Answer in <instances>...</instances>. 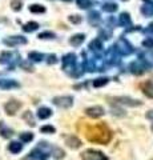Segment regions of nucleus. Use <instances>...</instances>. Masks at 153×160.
I'll use <instances>...</instances> for the list:
<instances>
[{
	"label": "nucleus",
	"instance_id": "f257e3e1",
	"mask_svg": "<svg viewBox=\"0 0 153 160\" xmlns=\"http://www.w3.org/2000/svg\"><path fill=\"white\" fill-rule=\"evenodd\" d=\"M85 136L92 143L108 144L112 139V132L105 124H97V126H89L87 128Z\"/></svg>",
	"mask_w": 153,
	"mask_h": 160
},
{
	"label": "nucleus",
	"instance_id": "f03ea898",
	"mask_svg": "<svg viewBox=\"0 0 153 160\" xmlns=\"http://www.w3.org/2000/svg\"><path fill=\"white\" fill-rule=\"evenodd\" d=\"M107 100H109V103L122 104V106H129V107H139V106H141L140 100H135V99L128 98V96H115V98L108 96Z\"/></svg>",
	"mask_w": 153,
	"mask_h": 160
},
{
	"label": "nucleus",
	"instance_id": "7ed1b4c3",
	"mask_svg": "<svg viewBox=\"0 0 153 160\" xmlns=\"http://www.w3.org/2000/svg\"><path fill=\"white\" fill-rule=\"evenodd\" d=\"M81 159L83 160H108L103 152L96 151V149H87L81 153Z\"/></svg>",
	"mask_w": 153,
	"mask_h": 160
},
{
	"label": "nucleus",
	"instance_id": "20e7f679",
	"mask_svg": "<svg viewBox=\"0 0 153 160\" xmlns=\"http://www.w3.org/2000/svg\"><path fill=\"white\" fill-rule=\"evenodd\" d=\"M53 104L60 108H69L73 104L72 96H56L53 98Z\"/></svg>",
	"mask_w": 153,
	"mask_h": 160
},
{
	"label": "nucleus",
	"instance_id": "39448f33",
	"mask_svg": "<svg viewBox=\"0 0 153 160\" xmlns=\"http://www.w3.org/2000/svg\"><path fill=\"white\" fill-rule=\"evenodd\" d=\"M22 107V103L20 102H17V100H9V102L4 106V109H6V112L8 113V115H15L17 112V109Z\"/></svg>",
	"mask_w": 153,
	"mask_h": 160
},
{
	"label": "nucleus",
	"instance_id": "423d86ee",
	"mask_svg": "<svg viewBox=\"0 0 153 160\" xmlns=\"http://www.w3.org/2000/svg\"><path fill=\"white\" fill-rule=\"evenodd\" d=\"M85 113H87L89 118L96 119V118H100V116H103V115H104V108L100 107V106H93V107L87 108V109H85Z\"/></svg>",
	"mask_w": 153,
	"mask_h": 160
},
{
	"label": "nucleus",
	"instance_id": "0eeeda50",
	"mask_svg": "<svg viewBox=\"0 0 153 160\" xmlns=\"http://www.w3.org/2000/svg\"><path fill=\"white\" fill-rule=\"evenodd\" d=\"M65 144L72 149H76L81 146V140L76 136H65Z\"/></svg>",
	"mask_w": 153,
	"mask_h": 160
},
{
	"label": "nucleus",
	"instance_id": "6e6552de",
	"mask_svg": "<svg viewBox=\"0 0 153 160\" xmlns=\"http://www.w3.org/2000/svg\"><path fill=\"white\" fill-rule=\"evenodd\" d=\"M4 43L8 44V46H15V44H26L27 39L23 38V36H12V38H8V39L4 40Z\"/></svg>",
	"mask_w": 153,
	"mask_h": 160
},
{
	"label": "nucleus",
	"instance_id": "1a4fd4ad",
	"mask_svg": "<svg viewBox=\"0 0 153 160\" xmlns=\"http://www.w3.org/2000/svg\"><path fill=\"white\" fill-rule=\"evenodd\" d=\"M13 87H19V84L13 80H9V79H0V88L3 89H9V88H13Z\"/></svg>",
	"mask_w": 153,
	"mask_h": 160
},
{
	"label": "nucleus",
	"instance_id": "9d476101",
	"mask_svg": "<svg viewBox=\"0 0 153 160\" xmlns=\"http://www.w3.org/2000/svg\"><path fill=\"white\" fill-rule=\"evenodd\" d=\"M8 149H9V152H12V153H19V152H22V149H23V144L20 142H11L8 146Z\"/></svg>",
	"mask_w": 153,
	"mask_h": 160
},
{
	"label": "nucleus",
	"instance_id": "9b49d317",
	"mask_svg": "<svg viewBox=\"0 0 153 160\" xmlns=\"http://www.w3.org/2000/svg\"><path fill=\"white\" fill-rule=\"evenodd\" d=\"M52 115V111L49 108H47V107H41V108H39V111H37V116H39V119H48L49 116Z\"/></svg>",
	"mask_w": 153,
	"mask_h": 160
},
{
	"label": "nucleus",
	"instance_id": "f8f14e48",
	"mask_svg": "<svg viewBox=\"0 0 153 160\" xmlns=\"http://www.w3.org/2000/svg\"><path fill=\"white\" fill-rule=\"evenodd\" d=\"M84 35L83 33H77V35H75V36H72L71 39H69V43L72 44V46H80V44L84 42Z\"/></svg>",
	"mask_w": 153,
	"mask_h": 160
},
{
	"label": "nucleus",
	"instance_id": "ddd939ff",
	"mask_svg": "<svg viewBox=\"0 0 153 160\" xmlns=\"http://www.w3.org/2000/svg\"><path fill=\"white\" fill-rule=\"evenodd\" d=\"M23 119L26 120V122L29 124L31 127H35V119H33V116H32V112L31 111H26L24 112V115H23Z\"/></svg>",
	"mask_w": 153,
	"mask_h": 160
},
{
	"label": "nucleus",
	"instance_id": "4468645a",
	"mask_svg": "<svg viewBox=\"0 0 153 160\" xmlns=\"http://www.w3.org/2000/svg\"><path fill=\"white\" fill-rule=\"evenodd\" d=\"M37 28H39V24L36 22H29L23 27V29L26 32H32V31H35V29H37Z\"/></svg>",
	"mask_w": 153,
	"mask_h": 160
},
{
	"label": "nucleus",
	"instance_id": "2eb2a0df",
	"mask_svg": "<svg viewBox=\"0 0 153 160\" xmlns=\"http://www.w3.org/2000/svg\"><path fill=\"white\" fill-rule=\"evenodd\" d=\"M142 89H144V92L148 95V96H153V84L151 82H148L145 84H142Z\"/></svg>",
	"mask_w": 153,
	"mask_h": 160
},
{
	"label": "nucleus",
	"instance_id": "dca6fc26",
	"mask_svg": "<svg viewBox=\"0 0 153 160\" xmlns=\"http://www.w3.org/2000/svg\"><path fill=\"white\" fill-rule=\"evenodd\" d=\"M107 83H108V79H107V78H98V79H96V80H93V87L98 88V87L105 86Z\"/></svg>",
	"mask_w": 153,
	"mask_h": 160
},
{
	"label": "nucleus",
	"instance_id": "f3484780",
	"mask_svg": "<svg viewBox=\"0 0 153 160\" xmlns=\"http://www.w3.org/2000/svg\"><path fill=\"white\" fill-rule=\"evenodd\" d=\"M32 139H33V133L31 132H23L20 135V140L24 143H29V142H32Z\"/></svg>",
	"mask_w": 153,
	"mask_h": 160
},
{
	"label": "nucleus",
	"instance_id": "a211bd4d",
	"mask_svg": "<svg viewBox=\"0 0 153 160\" xmlns=\"http://www.w3.org/2000/svg\"><path fill=\"white\" fill-rule=\"evenodd\" d=\"M64 155H65V152H64L61 148H59V147L53 148V158H55V159L60 160V159H63V158H64Z\"/></svg>",
	"mask_w": 153,
	"mask_h": 160
},
{
	"label": "nucleus",
	"instance_id": "6ab92c4d",
	"mask_svg": "<svg viewBox=\"0 0 153 160\" xmlns=\"http://www.w3.org/2000/svg\"><path fill=\"white\" fill-rule=\"evenodd\" d=\"M9 58H12V53L11 52H3L2 55H0V63H2V64L8 63L9 60H11Z\"/></svg>",
	"mask_w": 153,
	"mask_h": 160
},
{
	"label": "nucleus",
	"instance_id": "aec40b11",
	"mask_svg": "<svg viewBox=\"0 0 153 160\" xmlns=\"http://www.w3.org/2000/svg\"><path fill=\"white\" fill-rule=\"evenodd\" d=\"M103 9H104V11H108V12H115L117 9V4H115V3H107V4H104Z\"/></svg>",
	"mask_w": 153,
	"mask_h": 160
},
{
	"label": "nucleus",
	"instance_id": "412c9836",
	"mask_svg": "<svg viewBox=\"0 0 153 160\" xmlns=\"http://www.w3.org/2000/svg\"><path fill=\"white\" fill-rule=\"evenodd\" d=\"M131 23V18L128 13H122L120 16V24H122V26H128V24Z\"/></svg>",
	"mask_w": 153,
	"mask_h": 160
},
{
	"label": "nucleus",
	"instance_id": "4be33fe9",
	"mask_svg": "<svg viewBox=\"0 0 153 160\" xmlns=\"http://www.w3.org/2000/svg\"><path fill=\"white\" fill-rule=\"evenodd\" d=\"M28 58L31 60H33V62H40V60L43 59V55L39 53V52H31L28 55Z\"/></svg>",
	"mask_w": 153,
	"mask_h": 160
},
{
	"label": "nucleus",
	"instance_id": "5701e85b",
	"mask_svg": "<svg viewBox=\"0 0 153 160\" xmlns=\"http://www.w3.org/2000/svg\"><path fill=\"white\" fill-rule=\"evenodd\" d=\"M31 12H45V8L43 6H39V4H33V6L29 7Z\"/></svg>",
	"mask_w": 153,
	"mask_h": 160
},
{
	"label": "nucleus",
	"instance_id": "b1692460",
	"mask_svg": "<svg viewBox=\"0 0 153 160\" xmlns=\"http://www.w3.org/2000/svg\"><path fill=\"white\" fill-rule=\"evenodd\" d=\"M11 6H12V9H15V11H19V9L22 8V2H20V0H12Z\"/></svg>",
	"mask_w": 153,
	"mask_h": 160
},
{
	"label": "nucleus",
	"instance_id": "393cba45",
	"mask_svg": "<svg viewBox=\"0 0 153 160\" xmlns=\"http://www.w3.org/2000/svg\"><path fill=\"white\" fill-rule=\"evenodd\" d=\"M0 135H2L3 138H11L13 135V131L12 129H9V128H6V129H3V131L0 132Z\"/></svg>",
	"mask_w": 153,
	"mask_h": 160
},
{
	"label": "nucleus",
	"instance_id": "a878e982",
	"mask_svg": "<svg viewBox=\"0 0 153 160\" xmlns=\"http://www.w3.org/2000/svg\"><path fill=\"white\" fill-rule=\"evenodd\" d=\"M141 11H142V13H145V15H152L153 13V7L149 6V4H146V6L142 7Z\"/></svg>",
	"mask_w": 153,
	"mask_h": 160
},
{
	"label": "nucleus",
	"instance_id": "bb28decb",
	"mask_svg": "<svg viewBox=\"0 0 153 160\" xmlns=\"http://www.w3.org/2000/svg\"><path fill=\"white\" fill-rule=\"evenodd\" d=\"M56 129L55 127H52V126H44L41 127V132H45V133H53Z\"/></svg>",
	"mask_w": 153,
	"mask_h": 160
},
{
	"label": "nucleus",
	"instance_id": "cd10ccee",
	"mask_svg": "<svg viewBox=\"0 0 153 160\" xmlns=\"http://www.w3.org/2000/svg\"><path fill=\"white\" fill-rule=\"evenodd\" d=\"M39 38L40 39H53L55 38V33H52V32H43L39 35Z\"/></svg>",
	"mask_w": 153,
	"mask_h": 160
},
{
	"label": "nucleus",
	"instance_id": "c85d7f7f",
	"mask_svg": "<svg viewBox=\"0 0 153 160\" xmlns=\"http://www.w3.org/2000/svg\"><path fill=\"white\" fill-rule=\"evenodd\" d=\"M77 4H79V7H81V8H87L91 6L89 0H77Z\"/></svg>",
	"mask_w": 153,
	"mask_h": 160
},
{
	"label": "nucleus",
	"instance_id": "c756f323",
	"mask_svg": "<svg viewBox=\"0 0 153 160\" xmlns=\"http://www.w3.org/2000/svg\"><path fill=\"white\" fill-rule=\"evenodd\" d=\"M81 16H79V15H72V16H69V22L72 23H81Z\"/></svg>",
	"mask_w": 153,
	"mask_h": 160
},
{
	"label": "nucleus",
	"instance_id": "7c9ffc66",
	"mask_svg": "<svg viewBox=\"0 0 153 160\" xmlns=\"http://www.w3.org/2000/svg\"><path fill=\"white\" fill-rule=\"evenodd\" d=\"M56 62H57V59H56L55 55H51V56L48 58V64H55Z\"/></svg>",
	"mask_w": 153,
	"mask_h": 160
},
{
	"label": "nucleus",
	"instance_id": "2f4dec72",
	"mask_svg": "<svg viewBox=\"0 0 153 160\" xmlns=\"http://www.w3.org/2000/svg\"><path fill=\"white\" fill-rule=\"evenodd\" d=\"M22 67H23V68H26V71H33L32 67L29 66V64H27V63H23V64H22Z\"/></svg>",
	"mask_w": 153,
	"mask_h": 160
},
{
	"label": "nucleus",
	"instance_id": "473e14b6",
	"mask_svg": "<svg viewBox=\"0 0 153 160\" xmlns=\"http://www.w3.org/2000/svg\"><path fill=\"white\" fill-rule=\"evenodd\" d=\"M144 46L152 47V46H153V40H145V42H144Z\"/></svg>",
	"mask_w": 153,
	"mask_h": 160
},
{
	"label": "nucleus",
	"instance_id": "72a5a7b5",
	"mask_svg": "<svg viewBox=\"0 0 153 160\" xmlns=\"http://www.w3.org/2000/svg\"><path fill=\"white\" fill-rule=\"evenodd\" d=\"M146 118H148V119H151V120H153V111L146 112Z\"/></svg>",
	"mask_w": 153,
	"mask_h": 160
},
{
	"label": "nucleus",
	"instance_id": "f704fd0d",
	"mask_svg": "<svg viewBox=\"0 0 153 160\" xmlns=\"http://www.w3.org/2000/svg\"><path fill=\"white\" fill-rule=\"evenodd\" d=\"M152 129H153V126H152Z\"/></svg>",
	"mask_w": 153,
	"mask_h": 160
}]
</instances>
